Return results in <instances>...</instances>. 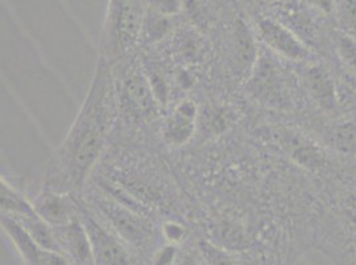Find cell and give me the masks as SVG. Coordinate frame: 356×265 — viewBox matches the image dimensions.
I'll use <instances>...</instances> for the list:
<instances>
[{"label": "cell", "mask_w": 356, "mask_h": 265, "mask_svg": "<svg viewBox=\"0 0 356 265\" xmlns=\"http://www.w3.org/2000/svg\"><path fill=\"white\" fill-rule=\"evenodd\" d=\"M334 6L339 31L356 40V1H339Z\"/></svg>", "instance_id": "14"}, {"label": "cell", "mask_w": 356, "mask_h": 265, "mask_svg": "<svg viewBox=\"0 0 356 265\" xmlns=\"http://www.w3.org/2000/svg\"><path fill=\"white\" fill-rule=\"evenodd\" d=\"M163 235L172 244H176V243L181 241V239L184 237L185 232H184V228L176 223H168L163 228Z\"/></svg>", "instance_id": "18"}, {"label": "cell", "mask_w": 356, "mask_h": 265, "mask_svg": "<svg viewBox=\"0 0 356 265\" xmlns=\"http://www.w3.org/2000/svg\"><path fill=\"white\" fill-rule=\"evenodd\" d=\"M0 203L1 215H7L14 219H23L38 215L33 203L3 178L0 182Z\"/></svg>", "instance_id": "12"}, {"label": "cell", "mask_w": 356, "mask_h": 265, "mask_svg": "<svg viewBox=\"0 0 356 265\" xmlns=\"http://www.w3.org/2000/svg\"><path fill=\"white\" fill-rule=\"evenodd\" d=\"M124 92L127 101L132 103L137 112L147 113L153 106L152 88L148 85L147 78L138 72H132L125 77Z\"/></svg>", "instance_id": "13"}, {"label": "cell", "mask_w": 356, "mask_h": 265, "mask_svg": "<svg viewBox=\"0 0 356 265\" xmlns=\"http://www.w3.org/2000/svg\"><path fill=\"white\" fill-rule=\"evenodd\" d=\"M1 227L13 241L24 265H74L59 252L40 247L15 219L1 215Z\"/></svg>", "instance_id": "6"}, {"label": "cell", "mask_w": 356, "mask_h": 265, "mask_svg": "<svg viewBox=\"0 0 356 265\" xmlns=\"http://www.w3.org/2000/svg\"><path fill=\"white\" fill-rule=\"evenodd\" d=\"M337 145L341 146V150H355L356 148V129L353 126L341 128L335 134Z\"/></svg>", "instance_id": "17"}, {"label": "cell", "mask_w": 356, "mask_h": 265, "mask_svg": "<svg viewBox=\"0 0 356 265\" xmlns=\"http://www.w3.org/2000/svg\"><path fill=\"white\" fill-rule=\"evenodd\" d=\"M100 208L115 227L113 230L127 244L136 250H148L153 239V228L148 221L111 200L100 202Z\"/></svg>", "instance_id": "4"}, {"label": "cell", "mask_w": 356, "mask_h": 265, "mask_svg": "<svg viewBox=\"0 0 356 265\" xmlns=\"http://www.w3.org/2000/svg\"><path fill=\"white\" fill-rule=\"evenodd\" d=\"M111 101L109 62L100 58L86 101L56 153L54 173L49 176L52 186L48 191L63 194L79 190L84 185L104 148L111 121Z\"/></svg>", "instance_id": "1"}, {"label": "cell", "mask_w": 356, "mask_h": 265, "mask_svg": "<svg viewBox=\"0 0 356 265\" xmlns=\"http://www.w3.org/2000/svg\"><path fill=\"white\" fill-rule=\"evenodd\" d=\"M177 260L178 252L176 246L168 244L152 253L150 265H176Z\"/></svg>", "instance_id": "16"}, {"label": "cell", "mask_w": 356, "mask_h": 265, "mask_svg": "<svg viewBox=\"0 0 356 265\" xmlns=\"http://www.w3.org/2000/svg\"><path fill=\"white\" fill-rule=\"evenodd\" d=\"M273 132L280 142V146H282L283 150H286V153L300 164L315 167L322 162L321 151L299 132L284 128H278Z\"/></svg>", "instance_id": "10"}, {"label": "cell", "mask_w": 356, "mask_h": 265, "mask_svg": "<svg viewBox=\"0 0 356 265\" xmlns=\"http://www.w3.org/2000/svg\"><path fill=\"white\" fill-rule=\"evenodd\" d=\"M52 231L58 241L60 253L72 264L95 265L88 232L80 215L64 225L52 227Z\"/></svg>", "instance_id": "7"}, {"label": "cell", "mask_w": 356, "mask_h": 265, "mask_svg": "<svg viewBox=\"0 0 356 265\" xmlns=\"http://www.w3.org/2000/svg\"><path fill=\"white\" fill-rule=\"evenodd\" d=\"M197 109L191 101L181 103L175 113L166 119L163 126V138L169 145L181 146L186 144L194 132Z\"/></svg>", "instance_id": "9"}, {"label": "cell", "mask_w": 356, "mask_h": 265, "mask_svg": "<svg viewBox=\"0 0 356 265\" xmlns=\"http://www.w3.org/2000/svg\"><path fill=\"white\" fill-rule=\"evenodd\" d=\"M305 81L314 100L325 109H332L337 103L334 83L322 67L310 65L305 74Z\"/></svg>", "instance_id": "11"}, {"label": "cell", "mask_w": 356, "mask_h": 265, "mask_svg": "<svg viewBox=\"0 0 356 265\" xmlns=\"http://www.w3.org/2000/svg\"><path fill=\"white\" fill-rule=\"evenodd\" d=\"M258 32L265 44L284 59L312 62L314 53L300 37L278 20L264 17L258 23Z\"/></svg>", "instance_id": "5"}, {"label": "cell", "mask_w": 356, "mask_h": 265, "mask_svg": "<svg viewBox=\"0 0 356 265\" xmlns=\"http://www.w3.org/2000/svg\"><path fill=\"white\" fill-rule=\"evenodd\" d=\"M343 265H356V246L354 248L347 250L341 259Z\"/></svg>", "instance_id": "19"}, {"label": "cell", "mask_w": 356, "mask_h": 265, "mask_svg": "<svg viewBox=\"0 0 356 265\" xmlns=\"http://www.w3.org/2000/svg\"><path fill=\"white\" fill-rule=\"evenodd\" d=\"M100 42V58L105 61L128 53L143 35L145 7L140 1H111Z\"/></svg>", "instance_id": "2"}, {"label": "cell", "mask_w": 356, "mask_h": 265, "mask_svg": "<svg viewBox=\"0 0 356 265\" xmlns=\"http://www.w3.org/2000/svg\"><path fill=\"white\" fill-rule=\"evenodd\" d=\"M334 44L341 59L356 74V40L341 31L334 32Z\"/></svg>", "instance_id": "15"}, {"label": "cell", "mask_w": 356, "mask_h": 265, "mask_svg": "<svg viewBox=\"0 0 356 265\" xmlns=\"http://www.w3.org/2000/svg\"><path fill=\"white\" fill-rule=\"evenodd\" d=\"M32 203L36 214L51 227L64 225L79 216L77 203L59 192L45 190Z\"/></svg>", "instance_id": "8"}, {"label": "cell", "mask_w": 356, "mask_h": 265, "mask_svg": "<svg viewBox=\"0 0 356 265\" xmlns=\"http://www.w3.org/2000/svg\"><path fill=\"white\" fill-rule=\"evenodd\" d=\"M77 206L80 219L88 232L95 265H136L132 253L120 240V236L96 221L88 208L81 205Z\"/></svg>", "instance_id": "3"}]
</instances>
